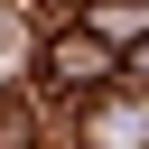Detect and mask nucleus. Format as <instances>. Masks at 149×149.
<instances>
[{
	"label": "nucleus",
	"mask_w": 149,
	"mask_h": 149,
	"mask_svg": "<svg viewBox=\"0 0 149 149\" xmlns=\"http://www.w3.org/2000/svg\"><path fill=\"white\" fill-rule=\"evenodd\" d=\"M56 74H65V84H102L112 65H102V47H84V37H65V47H56Z\"/></svg>",
	"instance_id": "1"
},
{
	"label": "nucleus",
	"mask_w": 149,
	"mask_h": 149,
	"mask_svg": "<svg viewBox=\"0 0 149 149\" xmlns=\"http://www.w3.org/2000/svg\"><path fill=\"white\" fill-rule=\"evenodd\" d=\"M130 74H140V84H149V47H140V56H130Z\"/></svg>",
	"instance_id": "2"
}]
</instances>
